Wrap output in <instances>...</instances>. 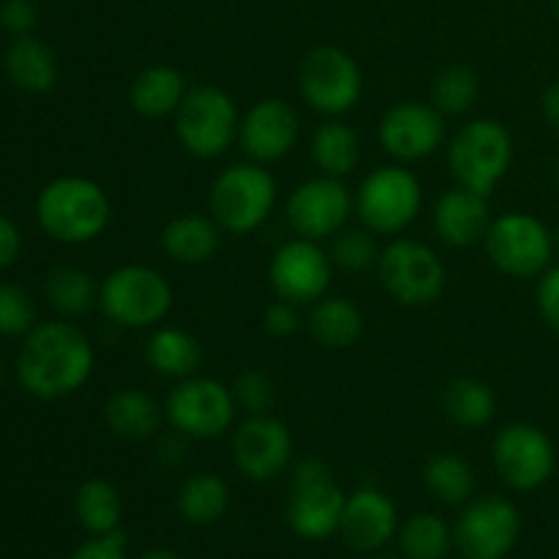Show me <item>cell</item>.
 <instances>
[{
  "label": "cell",
  "instance_id": "1",
  "mask_svg": "<svg viewBox=\"0 0 559 559\" xmlns=\"http://www.w3.org/2000/svg\"><path fill=\"white\" fill-rule=\"evenodd\" d=\"M93 371V347L69 322H41L25 336L16 360L22 388L38 399H63L80 391Z\"/></svg>",
  "mask_w": 559,
  "mask_h": 559
},
{
  "label": "cell",
  "instance_id": "2",
  "mask_svg": "<svg viewBox=\"0 0 559 559\" xmlns=\"http://www.w3.org/2000/svg\"><path fill=\"white\" fill-rule=\"evenodd\" d=\"M107 191L87 178H58L38 194L36 216L44 233L60 243H91L109 224Z\"/></svg>",
  "mask_w": 559,
  "mask_h": 559
},
{
  "label": "cell",
  "instance_id": "3",
  "mask_svg": "<svg viewBox=\"0 0 559 559\" xmlns=\"http://www.w3.org/2000/svg\"><path fill=\"white\" fill-rule=\"evenodd\" d=\"M513 162V140L502 123L478 118L464 123L448 145V167L459 186L489 197Z\"/></svg>",
  "mask_w": 559,
  "mask_h": 559
},
{
  "label": "cell",
  "instance_id": "4",
  "mask_svg": "<svg viewBox=\"0 0 559 559\" xmlns=\"http://www.w3.org/2000/svg\"><path fill=\"white\" fill-rule=\"evenodd\" d=\"M347 497L333 480L322 459L306 456L293 469V489L287 502V522L298 538L325 540L338 533Z\"/></svg>",
  "mask_w": 559,
  "mask_h": 559
},
{
  "label": "cell",
  "instance_id": "5",
  "mask_svg": "<svg viewBox=\"0 0 559 559\" xmlns=\"http://www.w3.org/2000/svg\"><path fill=\"white\" fill-rule=\"evenodd\" d=\"M276 207V180L260 164L227 167L211 186V213L227 233L249 235Z\"/></svg>",
  "mask_w": 559,
  "mask_h": 559
},
{
  "label": "cell",
  "instance_id": "6",
  "mask_svg": "<svg viewBox=\"0 0 559 559\" xmlns=\"http://www.w3.org/2000/svg\"><path fill=\"white\" fill-rule=\"evenodd\" d=\"M104 314L123 328H153L173 309V287L147 265H123L98 289Z\"/></svg>",
  "mask_w": 559,
  "mask_h": 559
},
{
  "label": "cell",
  "instance_id": "7",
  "mask_svg": "<svg viewBox=\"0 0 559 559\" xmlns=\"http://www.w3.org/2000/svg\"><path fill=\"white\" fill-rule=\"evenodd\" d=\"M178 140L191 156L218 158L238 140L240 120L235 102L213 85H200L186 93L175 112Z\"/></svg>",
  "mask_w": 559,
  "mask_h": 559
},
{
  "label": "cell",
  "instance_id": "8",
  "mask_svg": "<svg viewBox=\"0 0 559 559\" xmlns=\"http://www.w3.org/2000/svg\"><path fill=\"white\" fill-rule=\"evenodd\" d=\"M424 205L420 180L404 167H380L360 183L355 194V211L369 233H404L418 218Z\"/></svg>",
  "mask_w": 559,
  "mask_h": 559
},
{
  "label": "cell",
  "instance_id": "9",
  "mask_svg": "<svg viewBox=\"0 0 559 559\" xmlns=\"http://www.w3.org/2000/svg\"><path fill=\"white\" fill-rule=\"evenodd\" d=\"M486 254L491 265L513 278H535L551 265L555 235L530 213H506L486 233Z\"/></svg>",
  "mask_w": 559,
  "mask_h": 559
},
{
  "label": "cell",
  "instance_id": "10",
  "mask_svg": "<svg viewBox=\"0 0 559 559\" xmlns=\"http://www.w3.org/2000/svg\"><path fill=\"white\" fill-rule=\"evenodd\" d=\"M385 293L402 306H429L445 289V265L420 240L396 238L377 260Z\"/></svg>",
  "mask_w": 559,
  "mask_h": 559
},
{
  "label": "cell",
  "instance_id": "11",
  "mask_svg": "<svg viewBox=\"0 0 559 559\" xmlns=\"http://www.w3.org/2000/svg\"><path fill=\"white\" fill-rule=\"evenodd\" d=\"M235 393L211 377H186L167 399V418L191 440H216L235 420Z\"/></svg>",
  "mask_w": 559,
  "mask_h": 559
},
{
  "label": "cell",
  "instance_id": "12",
  "mask_svg": "<svg viewBox=\"0 0 559 559\" xmlns=\"http://www.w3.org/2000/svg\"><path fill=\"white\" fill-rule=\"evenodd\" d=\"M300 93L314 112L338 118L360 102L364 76L349 52L338 47H317L300 66Z\"/></svg>",
  "mask_w": 559,
  "mask_h": 559
},
{
  "label": "cell",
  "instance_id": "13",
  "mask_svg": "<svg viewBox=\"0 0 559 559\" xmlns=\"http://www.w3.org/2000/svg\"><path fill=\"white\" fill-rule=\"evenodd\" d=\"M522 538L519 508L506 497H480L467 502L453 540L464 559H506Z\"/></svg>",
  "mask_w": 559,
  "mask_h": 559
},
{
  "label": "cell",
  "instance_id": "14",
  "mask_svg": "<svg viewBox=\"0 0 559 559\" xmlns=\"http://www.w3.org/2000/svg\"><path fill=\"white\" fill-rule=\"evenodd\" d=\"M495 467L516 491H535L549 484L557 469L555 442L533 424H511L495 437Z\"/></svg>",
  "mask_w": 559,
  "mask_h": 559
},
{
  "label": "cell",
  "instance_id": "15",
  "mask_svg": "<svg viewBox=\"0 0 559 559\" xmlns=\"http://www.w3.org/2000/svg\"><path fill=\"white\" fill-rule=\"evenodd\" d=\"M353 205L355 202L342 178L320 175V178L300 183L289 194L287 222L298 238L325 240L347 227Z\"/></svg>",
  "mask_w": 559,
  "mask_h": 559
},
{
  "label": "cell",
  "instance_id": "16",
  "mask_svg": "<svg viewBox=\"0 0 559 559\" xmlns=\"http://www.w3.org/2000/svg\"><path fill=\"white\" fill-rule=\"evenodd\" d=\"M271 287L289 304H317L325 298L333 278L331 254L320 249L317 240L295 238L284 243L271 260Z\"/></svg>",
  "mask_w": 559,
  "mask_h": 559
},
{
  "label": "cell",
  "instance_id": "17",
  "mask_svg": "<svg viewBox=\"0 0 559 559\" xmlns=\"http://www.w3.org/2000/svg\"><path fill=\"white\" fill-rule=\"evenodd\" d=\"M445 140V115L435 104L402 102L380 120V145L399 162H420Z\"/></svg>",
  "mask_w": 559,
  "mask_h": 559
},
{
  "label": "cell",
  "instance_id": "18",
  "mask_svg": "<svg viewBox=\"0 0 559 559\" xmlns=\"http://www.w3.org/2000/svg\"><path fill=\"white\" fill-rule=\"evenodd\" d=\"M293 435L271 415H251L233 435V459L251 480H273L293 462Z\"/></svg>",
  "mask_w": 559,
  "mask_h": 559
},
{
  "label": "cell",
  "instance_id": "19",
  "mask_svg": "<svg viewBox=\"0 0 559 559\" xmlns=\"http://www.w3.org/2000/svg\"><path fill=\"white\" fill-rule=\"evenodd\" d=\"M300 136V118L293 104L282 98H262L240 120L238 140L246 156L257 164H271L287 156Z\"/></svg>",
  "mask_w": 559,
  "mask_h": 559
},
{
  "label": "cell",
  "instance_id": "20",
  "mask_svg": "<svg viewBox=\"0 0 559 559\" xmlns=\"http://www.w3.org/2000/svg\"><path fill=\"white\" fill-rule=\"evenodd\" d=\"M338 535L358 555H374L399 535L396 502L374 486L353 491L344 506Z\"/></svg>",
  "mask_w": 559,
  "mask_h": 559
},
{
  "label": "cell",
  "instance_id": "21",
  "mask_svg": "<svg viewBox=\"0 0 559 559\" xmlns=\"http://www.w3.org/2000/svg\"><path fill=\"white\" fill-rule=\"evenodd\" d=\"M435 227L442 243H448L451 249H469V246L486 240V233H489V202L478 191L456 186L437 202Z\"/></svg>",
  "mask_w": 559,
  "mask_h": 559
},
{
  "label": "cell",
  "instance_id": "22",
  "mask_svg": "<svg viewBox=\"0 0 559 559\" xmlns=\"http://www.w3.org/2000/svg\"><path fill=\"white\" fill-rule=\"evenodd\" d=\"M222 235H218L216 218L207 216H178L162 229V249L169 260L180 265H202L218 251Z\"/></svg>",
  "mask_w": 559,
  "mask_h": 559
},
{
  "label": "cell",
  "instance_id": "23",
  "mask_svg": "<svg viewBox=\"0 0 559 559\" xmlns=\"http://www.w3.org/2000/svg\"><path fill=\"white\" fill-rule=\"evenodd\" d=\"M186 80L178 69L173 66H151V69L140 71L136 80L131 82V107L142 115V118H167L180 109L186 98Z\"/></svg>",
  "mask_w": 559,
  "mask_h": 559
},
{
  "label": "cell",
  "instance_id": "24",
  "mask_svg": "<svg viewBox=\"0 0 559 559\" xmlns=\"http://www.w3.org/2000/svg\"><path fill=\"white\" fill-rule=\"evenodd\" d=\"M5 71L20 91L47 93L58 82V58L41 38L20 36L5 52Z\"/></svg>",
  "mask_w": 559,
  "mask_h": 559
},
{
  "label": "cell",
  "instance_id": "25",
  "mask_svg": "<svg viewBox=\"0 0 559 559\" xmlns=\"http://www.w3.org/2000/svg\"><path fill=\"white\" fill-rule=\"evenodd\" d=\"M145 358L151 369L162 377L186 380L194 377L202 364V344L180 328H158L151 336L145 349Z\"/></svg>",
  "mask_w": 559,
  "mask_h": 559
},
{
  "label": "cell",
  "instance_id": "26",
  "mask_svg": "<svg viewBox=\"0 0 559 559\" xmlns=\"http://www.w3.org/2000/svg\"><path fill=\"white\" fill-rule=\"evenodd\" d=\"M309 331L325 349H347L364 336V314L347 298L317 300L309 317Z\"/></svg>",
  "mask_w": 559,
  "mask_h": 559
},
{
  "label": "cell",
  "instance_id": "27",
  "mask_svg": "<svg viewBox=\"0 0 559 559\" xmlns=\"http://www.w3.org/2000/svg\"><path fill=\"white\" fill-rule=\"evenodd\" d=\"M104 415H107L112 435L131 442L151 440L158 431V420H162L158 404L136 388H123V391L112 393Z\"/></svg>",
  "mask_w": 559,
  "mask_h": 559
},
{
  "label": "cell",
  "instance_id": "28",
  "mask_svg": "<svg viewBox=\"0 0 559 559\" xmlns=\"http://www.w3.org/2000/svg\"><path fill=\"white\" fill-rule=\"evenodd\" d=\"M311 158L322 175L347 178L360 162V140L353 126L336 118L325 120L311 140Z\"/></svg>",
  "mask_w": 559,
  "mask_h": 559
},
{
  "label": "cell",
  "instance_id": "29",
  "mask_svg": "<svg viewBox=\"0 0 559 559\" xmlns=\"http://www.w3.org/2000/svg\"><path fill=\"white\" fill-rule=\"evenodd\" d=\"M74 513L87 535L118 533L123 522V500L109 480L91 478L76 489Z\"/></svg>",
  "mask_w": 559,
  "mask_h": 559
},
{
  "label": "cell",
  "instance_id": "30",
  "mask_svg": "<svg viewBox=\"0 0 559 559\" xmlns=\"http://www.w3.org/2000/svg\"><path fill=\"white\" fill-rule=\"evenodd\" d=\"M399 546L404 559H448L456 540L445 519L431 511H420L399 524Z\"/></svg>",
  "mask_w": 559,
  "mask_h": 559
},
{
  "label": "cell",
  "instance_id": "31",
  "mask_svg": "<svg viewBox=\"0 0 559 559\" xmlns=\"http://www.w3.org/2000/svg\"><path fill=\"white\" fill-rule=\"evenodd\" d=\"M445 415L462 429H480L497 413V396L486 382L475 377H459L442 393Z\"/></svg>",
  "mask_w": 559,
  "mask_h": 559
},
{
  "label": "cell",
  "instance_id": "32",
  "mask_svg": "<svg viewBox=\"0 0 559 559\" xmlns=\"http://www.w3.org/2000/svg\"><path fill=\"white\" fill-rule=\"evenodd\" d=\"M229 508V489L224 478L213 473L191 475L183 480L178 491V511L194 527H205V524L218 522Z\"/></svg>",
  "mask_w": 559,
  "mask_h": 559
},
{
  "label": "cell",
  "instance_id": "33",
  "mask_svg": "<svg viewBox=\"0 0 559 559\" xmlns=\"http://www.w3.org/2000/svg\"><path fill=\"white\" fill-rule=\"evenodd\" d=\"M424 484L431 497L445 506H464L475 495V473L456 453L431 456L424 467Z\"/></svg>",
  "mask_w": 559,
  "mask_h": 559
},
{
  "label": "cell",
  "instance_id": "34",
  "mask_svg": "<svg viewBox=\"0 0 559 559\" xmlns=\"http://www.w3.org/2000/svg\"><path fill=\"white\" fill-rule=\"evenodd\" d=\"M47 298L52 309H58L63 317H80L93 309L98 293L91 273L74 265H63L55 267L47 276Z\"/></svg>",
  "mask_w": 559,
  "mask_h": 559
},
{
  "label": "cell",
  "instance_id": "35",
  "mask_svg": "<svg viewBox=\"0 0 559 559\" xmlns=\"http://www.w3.org/2000/svg\"><path fill=\"white\" fill-rule=\"evenodd\" d=\"M480 96V80L467 66H451L431 82V104L442 115H464Z\"/></svg>",
  "mask_w": 559,
  "mask_h": 559
},
{
  "label": "cell",
  "instance_id": "36",
  "mask_svg": "<svg viewBox=\"0 0 559 559\" xmlns=\"http://www.w3.org/2000/svg\"><path fill=\"white\" fill-rule=\"evenodd\" d=\"M380 260V251H377L374 238L369 235V229H347L333 235L331 243V262L336 267L347 273H364L371 265H377Z\"/></svg>",
  "mask_w": 559,
  "mask_h": 559
},
{
  "label": "cell",
  "instance_id": "37",
  "mask_svg": "<svg viewBox=\"0 0 559 559\" xmlns=\"http://www.w3.org/2000/svg\"><path fill=\"white\" fill-rule=\"evenodd\" d=\"M36 328V304L16 284H0V336H27Z\"/></svg>",
  "mask_w": 559,
  "mask_h": 559
},
{
  "label": "cell",
  "instance_id": "38",
  "mask_svg": "<svg viewBox=\"0 0 559 559\" xmlns=\"http://www.w3.org/2000/svg\"><path fill=\"white\" fill-rule=\"evenodd\" d=\"M235 402L249 415H267L276 404V385L271 377L260 369H249L235 380Z\"/></svg>",
  "mask_w": 559,
  "mask_h": 559
},
{
  "label": "cell",
  "instance_id": "39",
  "mask_svg": "<svg viewBox=\"0 0 559 559\" xmlns=\"http://www.w3.org/2000/svg\"><path fill=\"white\" fill-rule=\"evenodd\" d=\"M38 22V9L33 0H3L0 5V25L11 36H31V31Z\"/></svg>",
  "mask_w": 559,
  "mask_h": 559
},
{
  "label": "cell",
  "instance_id": "40",
  "mask_svg": "<svg viewBox=\"0 0 559 559\" xmlns=\"http://www.w3.org/2000/svg\"><path fill=\"white\" fill-rule=\"evenodd\" d=\"M126 533L118 530V533L109 535H91L82 546H76V551L69 559H129V551H126Z\"/></svg>",
  "mask_w": 559,
  "mask_h": 559
},
{
  "label": "cell",
  "instance_id": "41",
  "mask_svg": "<svg viewBox=\"0 0 559 559\" xmlns=\"http://www.w3.org/2000/svg\"><path fill=\"white\" fill-rule=\"evenodd\" d=\"M538 311L546 325L559 333V265H549L540 273Z\"/></svg>",
  "mask_w": 559,
  "mask_h": 559
},
{
  "label": "cell",
  "instance_id": "42",
  "mask_svg": "<svg viewBox=\"0 0 559 559\" xmlns=\"http://www.w3.org/2000/svg\"><path fill=\"white\" fill-rule=\"evenodd\" d=\"M262 325H265V331L271 333V336H278V338L293 336V333L300 328L298 309H295V304H289V300L278 298L276 304H271L265 309Z\"/></svg>",
  "mask_w": 559,
  "mask_h": 559
},
{
  "label": "cell",
  "instance_id": "43",
  "mask_svg": "<svg viewBox=\"0 0 559 559\" xmlns=\"http://www.w3.org/2000/svg\"><path fill=\"white\" fill-rule=\"evenodd\" d=\"M22 249V235L16 229L14 222H9L5 216H0V271L9 265H14L16 257Z\"/></svg>",
  "mask_w": 559,
  "mask_h": 559
},
{
  "label": "cell",
  "instance_id": "44",
  "mask_svg": "<svg viewBox=\"0 0 559 559\" xmlns=\"http://www.w3.org/2000/svg\"><path fill=\"white\" fill-rule=\"evenodd\" d=\"M544 118L559 134V80L551 82L544 93Z\"/></svg>",
  "mask_w": 559,
  "mask_h": 559
},
{
  "label": "cell",
  "instance_id": "45",
  "mask_svg": "<svg viewBox=\"0 0 559 559\" xmlns=\"http://www.w3.org/2000/svg\"><path fill=\"white\" fill-rule=\"evenodd\" d=\"M140 559H180V557L175 555L173 549H151V551H145Z\"/></svg>",
  "mask_w": 559,
  "mask_h": 559
},
{
  "label": "cell",
  "instance_id": "46",
  "mask_svg": "<svg viewBox=\"0 0 559 559\" xmlns=\"http://www.w3.org/2000/svg\"><path fill=\"white\" fill-rule=\"evenodd\" d=\"M551 11H555V16L559 20V0H551Z\"/></svg>",
  "mask_w": 559,
  "mask_h": 559
},
{
  "label": "cell",
  "instance_id": "47",
  "mask_svg": "<svg viewBox=\"0 0 559 559\" xmlns=\"http://www.w3.org/2000/svg\"><path fill=\"white\" fill-rule=\"evenodd\" d=\"M555 246L559 249V227H557V233H555Z\"/></svg>",
  "mask_w": 559,
  "mask_h": 559
},
{
  "label": "cell",
  "instance_id": "48",
  "mask_svg": "<svg viewBox=\"0 0 559 559\" xmlns=\"http://www.w3.org/2000/svg\"><path fill=\"white\" fill-rule=\"evenodd\" d=\"M371 559H404V557H371Z\"/></svg>",
  "mask_w": 559,
  "mask_h": 559
},
{
  "label": "cell",
  "instance_id": "49",
  "mask_svg": "<svg viewBox=\"0 0 559 559\" xmlns=\"http://www.w3.org/2000/svg\"><path fill=\"white\" fill-rule=\"evenodd\" d=\"M0 382H3V364H0Z\"/></svg>",
  "mask_w": 559,
  "mask_h": 559
},
{
  "label": "cell",
  "instance_id": "50",
  "mask_svg": "<svg viewBox=\"0 0 559 559\" xmlns=\"http://www.w3.org/2000/svg\"><path fill=\"white\" fill-rule=\"evenodd\" d=\"M557 189H559V162H557Z\"/></svg>",
  "mask_w": 559,
  "mask_h": 559
}]
</instances>
